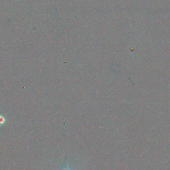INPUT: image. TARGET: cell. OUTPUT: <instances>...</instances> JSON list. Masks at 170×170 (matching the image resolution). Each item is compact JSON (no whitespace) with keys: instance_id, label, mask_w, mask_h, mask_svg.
<instances>
[{"instance_id":"obj_1","label":"cell","mask_w":170,"mask_h":170,"mask_svg":"<svg viewBox=\"0 0 170 170\" xmlns=\"http://www.w3.org/2000/svg\"><path fill=\"white\" fill-rule=\"evenodd\" d=\"M6 122V119L5 117L2 114H0V126L5 124Z\"/></svg>"}]
</instances>
